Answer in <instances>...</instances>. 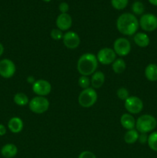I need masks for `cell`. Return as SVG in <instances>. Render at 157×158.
<instances>
[{
  "instance_id": "obj_3",
  "label": "cell",
  "mask_w": 157,
  "mask_h": 158,
  "mask_svg": "<svg viewBox=\"0 0 157 158\" xmlns=\"http://www.w3.org/2000/svg\"><path fill=\"white\" fill-rule=\"evenodd\" d=\"M157 120L150 114H143L140 116L135 122V129L140 134H148L155 129Z\"/></svg>"
},
{
  "instance_id": "obj_18",
  "label": "cell",
  "mask_w": 157,
  "mask_h": 158,
  "mask_svg": "<svg viewBox=\"0 0 157 158\" xmlns=\"http://www.w3.org/2000/svg\"><path fill=\"white\" fill-rule=\"evenodd\" d=\"M18 153V148L13 143H7L1 149V154L5 158H13Z\"/></svg>"
},
{
  "instance_id": "obj_1",
  "label": "cell",
  "mask_w": 157,
  "mask_h": 158,
  "mask_svg": "<svg viewBox=\"0 0 157 158\" xmlns=\"http://www.w3.org/2000/svg\"><path fill=\"white\" fill-rule=\"evenodd\" d=\"M117 29L125 35H134L136 33L139 23L135 15L126 12L119 16L116 21Z\"/></svg>"
},
{
  "instance_id": "obj_34",
  "label": "cell",
  "mask_w": 157,
  "mask_h": 158,
  "mask_svg": "<svg viewBox=\"0 0 157 158\" xmlns=\"http://www.w3.org/2000/svg\"><path fill=\"white\" fill-rule=\"evenodd\" d=\"M3 52H4V46L2 43H0V56L2 55Z\"/></svg>"
},
{
  "instance_id": "obj_28",
  "label": "cell",
  "mask_w": 157,
  "mask_h": 158,
  "mask_svg": "<svg viewBox=\"0 0 157 158\" xmlns=\"http://www.w3.org/2000/svg\"><path fill=\"white\" fill-rule=\"evenodd\" d=\"M50 35L52 40H60L62 39L63 34L62 31H61L58 29H52L50 32Z\"/></svg>"
},
{
  "instance_id": "obj_15",
  "label": "cell",
  "mask_w": 157,
  "mask_h": 158,
  "mask_svg": "<svg viewBox=\"0 0 157 158\" xmlns=\"http://www.w3.org/2000/svg\"><path fill=\"white\" fill-rule=\"evenodd\" d=\"M8 128L11 132L14 134H18L21 132L23 129V121L21 118L17 117H14L9 120L8 123Z\"/></svg>"
},
{
  "instance_id": "obj_12",
  "label": "cell",
  "mask_w": 157,
  "mask_h": 158,
  "mask_svg": "<svg viewBox=\"0 0 157 158\" xmlns=\"http://www.w3.org/2000/svg\"><path fill=\"white\" fill-rule=\"evenodd\" d=\"M63 44L66 48L70 49H76L80 44V38L78 34L72 31L66 32L62 37Z\"/></svg>"
},
{
  "instance_id": "obj_21",
  "label": "cell",
  "mask_w": 157,
  "mask_h": 158,
  "mask_svg": "<svg viewBox=\"0 0 157 158\" xmlns=\"http://www.w3.org/2000/svg\"><path fill=\"white\" fill-rule=\"evenodd\" d=\"M112 70L115 73L120 74L125 71L126 68V63L123 59H116L113 63H112Z\"/></svg>"
},
{
  "instance_id": "obj_22",
  "label": "cell",
  "mask_w": 157,
  "mask_h": 158,
  "mask_svg": "<svg viewBox=\"0 0 157 158\" xmlns=\"http://www.w3.org/2000/svg\"><path fill=\"white\" fill-rule=\"evenodd\" d=\"M14 103L18 106H26V105L29 104V97L27 95L23 93H17L15 96H14Z\"/></svg>"
},
{
  "instance_id": "obj_24",
  "label": "cell",
  "mask_w": 157,
  "mask_h": 158,
  "mask_svg": "<svg viewBox=\"0 0 157 158\" xmlns=\"http://www.w3.org/2000/svg\"><path fill=\"white\" fill-rule=\"evenodd\" d=\"M132 12L135 15H142L145 12V6L143 2L135 1L132 6Z\"/></svg>"
},
{
  "instance_id": "obj_7",
  "label": "cell",
  "mask_w": 157,
  "mask_h": 158,
  "mask_svg": "<svg viewBox=\"0 0 157 158\" xmlns=\"http://www.w3.org/2000/svg\"><path fill=\"white\" fill-rule=\"evenodd\" d=\"M125 108L130 114H138L143 110V102L138 97L129 96L125 100Z\"/></svg>"
},
{
  "instance_id": "obj_6",
  "label": "cell",
  "mask_w": 157,
  "mask_h": 158,
  "mask_svg": "<svg viewBox=\"0 0 157 158\" xmlns=\"http://www.w3.org/2000/svg\"><path fill=\"white\" fill-rule=\"evenodd\" d=\"M139 23L143 30L153 32L157 29V16L152 13L143 14L140 17Z\"/></svg>"
},
{
  "instance_id": "obj_4",
  "label": "cell",
  "mask_w": 157,
  "mask_h": 158,
  "mask_svg": "<svg viewBox=\"0 0 157 158\" xmlns=\"http://www.w3.org/2000/svg\"><path fill=\"white\" fill-rule=\"evenodd\" d=\"M98 95L95 89L92 87L83 89L78 95V101L81 106L85 108H89L93 106L97 101Z\"/></svg>"
},
{
  "instance_id": "obj_38",
  "label": "cell",
  "mask_w": 157,
  "mask_h": 158,
  "mask_svg": "<svg viewBox=\"0 0 157 158\" xmlns=\"http://www.w3.org/2000/svg\"></svg>"
},
{
  "instance_id": "obj_13",
  "label": "cell",
  "mask_w": 157,
  "mask_h": 158,
  "mask_svg": "<svg viewBox=\"0 0 157 158\" xmlns=\"http://www.w3.org/2000/svg\"><path fill=\"white\" fill-rule=\"evenodd\" d=\"M72 25V19L68 13H61L56 19V26L61 31H66L71 28Z\"/></svg>"
},
{
  "instance_id": "obj_26",
  "label": "cell",
  "mask_w": 157,
  "mask_h": 158,
  "mask_svg": "<svg viewBox=\"0 0 157 158\" xmlns=\"http://www.w3.org/2000/svg\"><path fill=\"white\" fill-rule=\"evenodd\" d=\"M78 85L81 88H83V89H87V88L90 87V84H91V80L89 78L86 76H81V77L78 78Z\"/></svg>"
},
{
  "instance_id": "obj_8",
  "label": "cell",
  "mask_w": 157,
  "mask_h": 158,
  "mask_svg": "<svg viewBox=\"0 0 157 158\" xmlns=\"http://www.w3.org/2000/svg\"><path fill=\"white\" fill-rule=\"evenodd\" d=\"M113 50L119 56H126L131 51V43L124 37L118 38L113 43Z\"/></svg>"
},
{
  "instance_id": "obj_35",
  "label": "cell",
  "mask_w": 157,
  "mask_h": 158,
  "mask_svg": "<svg viewBox=\"0 0 157 158\" xmlns=\"http://www.w3.org/2000/svg\"><path fill=\"white\" fill-rule=\"evenodd\" d=\"M148 1H149V2L150 3V4H152V6H157V0H148Z\"/></svg>"
},
{
  "instance_id": "obj_17",
  "label": "cell",
  "mask_w": 157,
  "mask_h": 158,
  "mask_svg": "<svg viewBox=\"0 0 157 158\" xmlns=\"http://www.w3.org/2000/svg\"><path fill=\"white\" fill-rule=\"evenodd\" d=\"M105 77L104 73L101 71H95L92 75L91 78V85L93 89H99L102 87L105 83Z\"/></svg>"
},
{
  "instance_id": "obj_36",
  "label": "cell",
  "mask_w": 157,
  "mask_h": 158,
  "mask_svg": "<svg viewBox=\"0 0 157 158\" xmlns=\"http://www.w3.org/2000/svg\"><path fill=\"white\" fill-rule=\"evenodd\" d=\"M42 1L46 2H51V1H52V0H42Z\"/></svg>"
},
{
  "instance_id": "obj_29",
  "label": "cell",
  "mask_w": 157,
  "mask_h": 158,
  "mask_svg": "<svg viewBox=\"0 0 157 158\" xmlns=\"http://www.w3.org/2000/svg\"><path fill=\"white\" fill-rule=\"evenodd\" d=\"M78 158H96L95 154L92 152L89 151H83L81 154L78 155Z\"/></svg>"
},
{
  "instance_id": "obj_30",
  "label": "cell",
  "mask_w": 157,
  "mask_h": 158,
  "mask_svg": "<svg viewBox=\"0 0 157 158\" xmlns=\"http://www.w3.org/2000/svg\"><path fill=\"white\" fill-rule=\"evenodd\" d=\"M58 9L61 12V13H67V12L69 9V6L68 5V3L62 2L58 6Z\"/></svg>"
},
{
  "instance_id": "obj_5",
  "label": "cell",
  "mask_w": 157,
  "mask_h": 158,
  "mask_svg": "<svg viewBox=\"0 0 157 158\" xmlns=\"http://www.w3.org/2000/svg\"><path fill=\"white\" fill-rule=\"evenodd\" d=\"M29 109L32 112L37 114H41L46 112L49 108V101L45 97H33L29 103Z\"/></svg>"
},
{
  "instance_id": "obj_27",
  "label": "cell",
  "mask_w": 157,
  "mask_h": 158,
  "mask_svg": "<svg viewBox=\"0 0 157 158\" xmlns=\"http://www.w3.org/2000/svg\"><path fill=\"white\" fill-rule=\"evenodd\" d=\"M116 95L120 100H126L128 97H129V90L125 87H121L117 90Z\"/></svg>"
},
{
  "instance_id": "obj_14",
  "label": "cell",
  "mask_w": 157,
  "mask_h": 158,
  "mask_svg": "<svg viewBox=\"0 0 157 158\" xmlns=\"http://www.w3.org/2000/svg\"><path fill=\"white\" fill-rule=\"evenodd\" d=\"M135 119L134 118L133 116L130 114H124L122 115L120 118V123L123 126V128H125L127 131L129 130L135 129Z\"/></svg>"
},
{
  "instance_id": "obj_11",
  "label": "cell",
  "mask_w": 157,
  "mask_h": 158,
  "mask_svg": "<svg viewBox=\"0 0 157 158\" xmlns=\"http://www.w3.org/2000/svg\"><path fill=\"white\" fill-rule=\"evenodd\" d=\"M52 90V86L50 83L46 80H35L32 84V91L39 97H46L49 95Z\"/></svg>"
},
{
  "instance_id": "obj_32",
  "label": "cell",
  "mask_w": 157,
  "mask_h": 158,
  "mask_svg": "<svg viewBox=\"0 0 157 158\" xmlns=\"http://www.w3.org/2000/svg\"><path fill=\"white\" fill-rule=\"evenodd\" d=\"M6 134V127L3 124H0V136H3Z\"/></svg>"
},
{
  "instance_id": "obj_10",
  "label": "cell",
  "mask_w": 157,
  "mask_h": 158,
  "mask_svg": "<svg viewBox=\"0 0 157 158\" xmlns=\"http://www.w3.org/2000/svg\"><path fill=\"white\" fill-rule=\"evenodd\" d=\"M16 67L13 62L9 59H3L0 61V76L3 78H11L15 74Z\"/></svg>"
},
{
  "instance_id": "obj_31",
  "label": "cell",
  "mask_w": 157,
  "mask_h": 158,
  "mask_svg": "<svg viewBox=\"0 0 157 158\" xmlns=\"http://www.w3.org/2000/svg\"><path fill=\"white\" fill-rule=\"evenodd\" d=\"M148 137H149V135H147V134H140L139 135L138 141L142 144H145V143H147Z\"/></svg>"
},
{
  "instance_id": "obj_19",
  "label": "cell",
  "mask_w": 157,
  "mask_h": 158,
  "mask_svg": "<svg viewBox=\"0 0 157 158\" xmlns=\"http://www.w3.org/2000/svg\"><path fill=\"white\" fill-rule=\"evenodd\" d=\"M145 77L150 82L157 81V65L155 63L147 65L145 69Z\"/></svg>"
},
{
  "instance_id": "obj_16",
  "label": "cell",
  "mask_w": 157,
  "mask_h": 158,
  "mask_svg": "<svg viewBox=\"0 0 157 158\" xmlns=\"http://www.w3.org/2000/svg\"><path fill=\"white\" fill-rule=\"evenodd\" d=\"M133 41L135 45L142 48L147 47L150 43L149 35L145 32H136L133 36Z\"/></svg>"
},
{
  "instance_id": "obj_25",
  "label": "cell",
  "mask_w": 157,
  "mask_h": 158,
  "mask_svg": "<svg viewBox=\"0 0 157 158\" xmlns=\"http://www.w3.org/2000/svg\"><path fill=\"white\" fill-rule=\"evenodd\" d=\"M129 0H111V4L114 9L117 10L124 9L128 6Z\"/></svg>"
},
{
  "instance_id": "obj_23",
  "label": "cell",
  "mask_w": 157,
  "mask_h": 158,
  "mask_svg": "<svg viewBox=\"0 0 157 158\" xmlns=\"http://www.w3.org/2000/svg\"><path fill=\"white\" fill-rule=\"evenodd\" d=\"M147 143L152 151L157 152V131H153L149 134Z\"/></svg>"
},
{
  "instance_id": "obj_37",
  "label": "cell",
  "mask_w": 157,
  "mask_h": 158,
  "mask_svg": "<svg viewBox=\"0 0 157 158\" xmlns=\"http://www.w3.org/2000/svg\"><path fill=\"white\" fill-rule=\"evenodd\" d=\"M135 1H139V0H135Z\"/></svg>"
},
{
  "instance_id": "obj_2",
  "label": "cell",
  "mask_w": 157,
  "mask_h": 158,
  "mask_svg": "<svg viewBox=\"0 0 157 158\" xmlns=\"http://www.w3.org/2000/svg\"><path fill=\"white\" fill-rule=\"evenodd\" d=\"M98 60L93 53H84L78 58L77 62V70L81 76L92 75L98 67Z\"/></svg>"
},
{
  "instance_id": "obj_9",
  "label": "cell",
  "mask_w": 157,
  "mask_h": 158,
  "mask_svg": "<svg viewBox=\"0 0 157 158\" xmlns=\"http://www.w3.org/2000/svg\"><path fill=\"white\" fill-rule=\"evenodd\" d=\"M96 57L98 62L101 64L109 65L116 60V54L113 49L105 47L99 51Z\"/></svg>"
},
{
  "instance_id": "obj_33",
  "label": "cell",
  "mask_w": 157,
  "mask_h": 158,
  "mask_svg": "<svg viewBox=\"0 0 157 158\" xmlns=\"http://www.w3.org/2000/svg\"><path fill=\"white\" fill-rule=\"evenodd\" d=\"M27 82L28 83L33 84V83L35 82V79H34L33 77H29L27 78Z\"/></svg>"
},
{
  "instance_id": "obj_20",
  "label": "cell",
  "mask_w": 157,
  "mask_h": 158,
  "mask_svg": "<svg viewBox=\"0 0 157 158\" xmlns=\"http://www.w3.org/2000/svg\"><path fill=\"white\" fill-rule=\"evenodd\" d=\"M139 135V132L136 130L132 129L127 131V132L124 135L125 142L126 143H129V144L135 143V142L138 141Z\"/></svg>"
}]
</instances>
